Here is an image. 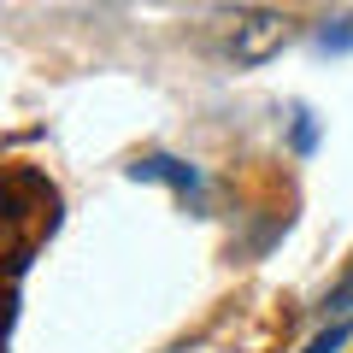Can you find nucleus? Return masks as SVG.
Returning a JSON list of instances; mask_svg holds the SVG:
<instances>
[{"instance_id": "obj_1", "label": "nucleus", "mask_w": 353, "mask_h": 353, "mask_svg": "<svg viewBox=\"0 0 353 353\" xmlns=\"http://www.w3.org/2000/svg\"><path fill=\"white\" fill-rule=\"evenodd\" d=\"M289 36H294L289 12H271V6L241 12L236 30H230V65H236V71H259L265 59H277V53L289 48Z\"/></svg>"}, {"instance_id": "obj_2", "label": "nucleus", "mask_w": 353, "mask_h": 353, "mask_svg": "<svg viewBox=\"0 0 353 353\" xmlns=\"http://www.w3.org/2000/svg\"><path fill=\"white\" fill-rule=\"evenodd\" d=\"M130 183H165V189L189 194V189H201V171L183 165V159H171V153H153V159H136V165H130Z\"/></svg>"}, {"instance_id": "obj_3", "label": "nucleus", "mask_w": 353, "mask_h": 353, "mask_svg": "<svg viewBox=\"0 0 353 353\" xmlns=\"http://www.w3.org/2000/svg\"><path fill=\"white\" fill-rule=\"evenodd\" d=\"M318 48L324 53H353V18H330V24L318 30Z\"/></svg>"}, {"instance_id": "obj_4", "label": "nucleus", "mask_w": 353, "mask_h": 353, "mask_svg": "<svg viewBox=\"0 0 353 353\" xmlns=\"http://www.w3.org/2000/svg\"><path fill=\"white\" fill-rule=\"evenodd\" d=\"M347 341H353V318H341V324H330L324 336H312V341H306V353H341Z\"/></svg>"}, {"instance_id": "obj_5", "label": "nucleus", "mask_w": 353, "mask_h": 353, "mask_svg": "<svg viewBox=\"0 0 353 353\" xmlns=\"http://www.w3.org/2000/svg\"><path fill=\"white\" fill-rule=\"evenodd\" d=\"M318 148V124H312V112H294V153H312Z\"/></svg>"}, {"instance_id": "obj_6", "label": "nucleus", "mask_w": 353, "mask_h": 353, "mask_svg": "<svg viewBox=\"0 0 353 353\" xmlns=\"http://www.w3.org/2000/svg\"><path fill=\"white\" fill-rule=\"evenodd\" d=\"M341 306H353V271H347V277L336 283V289H330V301H324V312H341Z\"/></svg>"}]
</instances>
